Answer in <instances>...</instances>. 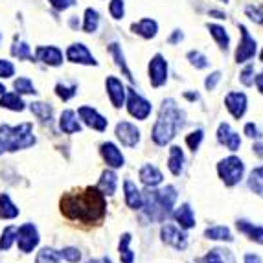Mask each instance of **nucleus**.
I'll list each match as a JSON object with an SVG mask.
<instances>
[{
  "label": "nucleus",
  "mask_w": 263,
  "mask_h": 263,
  "mask_svg": "<svg viewBox=\"0 0 263 263\" xmlns=\"http://www.w3.org/2000/svg\"><path fill=\"white\" fill-rule=\"evenodd\" d=\"M160 236H162V241L166 245H171L177 250H184L188 247V236L184 232H180L179 228L173 227V224H164L160 228Z\"/></svg>",
  "instance_id": "nucleus-10"
},
{
  "label": "nucleus",
  "mask_w": 263,
  "mask_h": 263,
  "mask_svg": "<svg viewBox=\"0 0 263 263\" xmlns=\"http://www.w3.org/2000/svg\"><path fill=\"white\" fill-rule=\"evenodd\" d=\"M33 125L30 122L21 123L17 127L11 125H0V155L13 153L18 149H26L35 144Z\"/></svg>",
  "instance_id": "nucleus-4"
},
{
  "label": "nucleus",
  "mask_w": 263,
  "mask_h": 263,
  "mask_svg": "<svg viewBox=\"0 0 263 263\" xmlns=\"http://www.w3.org/2000/svg\"><path fill=\"white\" fill-rule=\"evenodd\" d=\"M129 243H131V234H122V237H120V259H122V263H133V259H135V254L131 252V249H129Z\"/></svg>",
  "instance_id": "nucleus-34"
},
{
  "label": "nucleus",
  "mask_w": 263,
  "mask_h": 263,
  "mask_svg": "<svg viewBox=\"0 0 263 263\" xmlns=\"http://www.w3.org/2000/svg\"><path fill=\"white\" fill-rule=\"evenodd\" d=\"M140 180L147 186V188H155V186H158L160 182H162L164 177L157 166H153V164H145V166H142V170H140Z\"/></svg>",
  "instance_id": "nucleus-20"
},
{
  "label": "nucleus",
  "mask_w": 263,
  "mask_h": 263,
  "mask_svg": "<svg viewBox=\"0 0 263 263\" xmlns=\"http://www.w3.org/2000/svg\"><path fill=\"white\" fill-rule=\"evenodd\" d=\"M127 92H129V98H127L129 114L136 120H145L151 114V109H153L151 103L145 100V98H142L136 90H133V88H129Z\"/></svg>",
  "instance_id": "nucleus-7"
},
{
  "label": "nucleus",
  "mask_w": 263,
  "mask_h": 263,
  "mask_svg": "<svg viewBox=\"0 0 263 263\" xmlns=\"http://www.w3.org/2000/svg\"><path fill=\"white\" fill-rule=\"evenodd\" d=\"M199 263H236V258L228 249H212L204 258L199 259Z\"/></svg>",
  "instance_id": "nucleus-21"
},
{
  "label": "nucleus",
  "mask_w": 263,
  "mask_h": 263,
  "mask_svg": "<svg viewBox=\"0 0 263 263\" xmlns=\"http://www.w3.org/2000/svg\"><path fill=\"white\" fill-rule=\"evenodd\" d=\"M109 13L112 18H122L125 13V8H123V0H110L109 4Z\"/></svg>",
  "instance_id": "nucleus-46"
},
{
  "label": "nucleus",
  "mask_w": 263,
  "mask_h": 263,
  "mask_svg": "<svg viewBox=\"0 0 263 263\" xmlns=\"http://www.w3.org/2000/svg\"><path fill=\"white\" fill-rule=\"evenodd\" d=\"M252 151H254V153L258 155L259 158H263V142H259V144L252 145Z\"/></svg>",
  "instance_id": "nucleus-54"
},
{
  "label": "nucleus",
  "mask_w": 263,
  "mask_h": 263,
  "mask_svg": "<svg viewBox=\"0 0 263 263\" xmlns=\"http://www.w3.org/2000/svg\"><path fill=\"white\" fill-rule=\"evenodd\" d=\"M100 153L103 157V160L107 162V166L112 167V170H118L125 164V158H123L122 151L112 144V142H105V144H101L100 147Z\"/></svg>",
  "instance_id": "nucleus-15"
},
{
  "label": "nucleus",
  "mask_w": 263,
  "mask_h": 263,
  "mask_svg": "<svg viewBox=\"0 0 263 263\" xmlns=\"http://www.w3.org/2000/svg\"><path fill=\"white\" fill-rule=\"evenodd\" d=\"M59 129H61L65 135H74V133L81 131V123L76 120L74 110H65L59 118Z\"/></svg>",
  "instance_id": "nucleus-24"
},
{
  "label": "nucleus",
  "mask_w": 263,
  "mask_h": 263,
  "mask_svg": "<svg viewBox=\"0 0 263 263\" xmlns=\"http://www.w3.org/2000/svg\"><path fill=\"white\" fill-rule=\"evenodd\" d=\"M239 30H241V41H239V46L236 50V61L247 63L256 55V41L249 35V30L243 24H239Z\"/></svg>",
  "instance_id": "nucleus-11"
},
{
  "label": "nucleus",
  "mask_w": 263,
  "mask_h": 263,
  "mask_svg": "<svg viewBox=\"0 0 263 263\" xmlns=\"http://www.w3.org/2000/svg\"><path fill=\"white\" fill-rule=\"evenodd\" d=\"M116 138L122 142L125 147H135L140 142V131L136 129V125L129 122H120L116 125Z\"/></svg>",
  "instance_id": "nucleus-13"
},
{
  "label": "nucleus",
  "mask_w": 263,
  "mask_h": 263,
  "mask_svg": "<svg viewBox=\"0 0 263 263\" xmlns=\"http://www.w3.org/2000/svg\"><path fill=\"white\" fill-rule=\"evenodd\" d=\"M186 114L184 110H180L173 100H164L160 112H158V120L153 127V142L157 145H166L170 144L177 136L179 129L184 125Z\"/></svg>",
  "instance_id": "nucleus-2"
},
{
  "label": "nucleus",
  "mask_w": 263,
  "mask_h": 263,
  "mask_svg": "<svg viewBox=\"0 0 263 263\" xmlns=\"http://www.w3.org/2000/svg\"><path fill=\"white\" fill-rule=\"evenodd\" d=\"M224 105L234 118H243L247 112V96L243 92H230L224 98Z\"/></svg>",
  "instance_id": "nucleus-14"
},
{
  "label": "nucleus",
  "mask_w": 263,
  "mask_h": 263,
  "mask_svg": "<svg viewBox=\"0 0 263 263\" xmlns=\"http://www.w3.org/2000/svg\"><path fill=\"white\" fill-rule=\"evenodd\" d=\"M236 228L241 234L249 236V239H252V241H256V243H259V245H263V227H254V224L249 223V221L239 219L236 223Z\"/></svg>",
  "instance_id": "nucleus-25"
},
{
  "label": "nucleus",
  "mask_w": 263,
  "mask_h": 263,
  "mask_svg": "<svg viewBox=\"0 0 263 263\" xmlns=\"http://www.w3.org/2000/svg\"><path fill=\"white\" fill-rule=\"evenodd\" d=\"M37 59L50 66H59L63 63V53L55 46H39L35 52Z\"/></svg>",
  "instance_id": "nucleus-18"
},
{
  "label": "nucleus",
  "mask_w": 263,
  "mask_h": 263,
  "mask_svg": "<svg viewBox=\"0 0 263 263\" xmlns=\"http://www.w3.org/2000/svg\"><path fill=\"white\" fill-rule=\"evenodd\" d=\"M61 212L65 217L81 223H98L105 217L107 201L105 195L94 186L81 192L66 193L61 199Z\"/></svg>",
  "instance_id": "nucleus-1"
},
{
  "label": "nucleus",
  "mask_w": 263,
  "mask_h": 263,
  "mask_svg": "<svg viewBox=\"0 0 263 263\" xmlns=\"http://www.w3.org/2000/svg\"><path fill=\"white\" fill-rule=\"evenodd\" d=\"M116 184H118V177H116V173L110 170H105L103 173H101V179L100 182H98V190H100L103 195H114V192H116Z\"/></svg>",
  "instance_id": "nucleus-23"
},
{
  "label": "nucleus",
  "mask_w": 263,
  "mask_h": 263,
  "mask_svg": "<svg viewBox=\"0 0 263 263\" xmlns=\"http://www.w3.org/2000/svg\"><path fill=\"white\" fill-rule=\"evenodd\" d=\"M221 2H224V4H227V2H228V0H221Z\"/></svg>",
  "instance_id": "nucleus-62"
},
{
  "label": "nucleus",
  "mask_w": 263,
  "mask_h": 263,
  "mask_svg": "<svg viewBox=\"0 0 263 263\" xmlns=\"http://www.w3.org/2000/svg\"><path fill=\"white\" fill-rule=\"evenodd\" d=\"M167 167L173 175H180V171L184 167V153L179 145H173L170 149V158H167Z\"/></svg>",
  "instance_id": "nucleus-26"
},
{
  "label": "nucleus",
  "mask_w": 263,
  "mask_h": 263,
  "mask_svg": "<svg viewBox=\"0 0 263 263\" xmlns=\"http://www.w3.org/2000/svg\"><path fill=\"white\" fill-rule=\"evenodd\" d=\"M245 263H261V258L258 254H245Z\"/></svg>",
  "instance_id": "nucleus-53"
},
{
  "label": "nucleus",
  "mask_w": 263,
  "mask_h": 263,
  "mask_svg": "<svg viewBox=\"0 0 263 263\" xmlns=\"http://www.w3.org/2000/svg\"><path fill=\"white\" fill-rule=\"evenodd\" d=\"M208 30H210L212 37L217 41L219 48L221 50H227L228 44H230V37H228L227 30H224L223 26H219V24H208Z\"/></svg>",
  "instance_id": "nucleus-31"
},
{
  "label": "nucleus",
  "mask_w": 263,
  "mask_h": 263,
  "mask_svg": "<svg viewBox=\"0 0 263 263\" xmlns=\"http://www.w3.org/2000/svg\"><path fill=\"white\" fill-rule=\"evenodd\" d=\"M249 188L252 190L254 193H258L259 197H263V166L256 167V170L250 171Z\"/></svg>",
  "instance_id": "nucleus-33"
},
{
  "label": "nucleus",
  "mask_w": 263,
  "mask_h": 263,
  "mask_svg": "<svg viewBox=\"0 0 263 263\" xmlns=\"http://www.w3.org/2000/svg\"><path fill=\"white\" fill-rule=\"evenodd\" d=\"M254 83H256V87H258V90H259V92L263 94V72L258 76V78L254 79Z\"/></svg>",
  "instance_id": "nucleus-55"
},
{
  "label": "nucleus",
  "mask_w": 263,
  "mask_h": 263,
  "mask_svg": "<svg viewBox=\"0 0 263 263\" xmlns=\"http://www.w3.org/2000/svg\"><path fill=\"white\" fill-rule=\"evenodd\" d=\"M210 15L215 18H227V15H224L223 11H217V9H210Z\"/></svg>",
  "instance_id": "nucleus-56"
},
{
  "label": "nucleus",
  "mask_w": 263,
  "mask_h": 263,
  "mask_svg": "<svg viewBox=\"0 0 263 263\" xmlns=\"http://www.w3.org/2000/svg\"><path fill=\"white\" fill-rule=\"evenodd\" d=\"M149 81L155 88L162 87L167 81V63L160 53H157L149 61Z\"/></svg>",
  "instance_id": "nucleus-8"
},
{
  "label": "nucleus",
  "mask_w": 263,
  "mask_h": 263,
  "mask_svg": "<svg viewBox=\"0 0 263 263\" xmlns=\"http://www.w3.org/2000/svg\"><path fill=\"white\" fill-rule=\"evenodd\" d=\"M48 2L55 9H59V11H65V9H68L70 6L76 4V0H48Z\"/></svg>",
  "instance_id": "nucleus-50"
},
{
  "label": "nucleus",
  "mask_w": 263,
  "mask_h": 263,
  "mask_svg": "<svg viewBox=\"0 0 263 263\" xmlns=\"http://www.w3.org/2000/svg\"><path fill=\"white\" fill-rule=\"evenodd\" d=\"M30 110L35 114L39 120H43V122H50V120H52L53 109L48 105V103H41V101H37V103H31Z\"/></svg>",
  "instance_id": "nucleus-36"
},
{
  "label": "nucleus",
  "mask_w": 263,
  "mask_h": 263,
  "mask_svg": "<svg viewBox=\"0 0 263 263\" xmlns=\"http://www.w3.org/2000/svg\"><path fill=\"white\" fill-rule=\"evenodd\" d=\"M243 171H245V164H243L241 158H237V157L223 158V160L217 164V173H219L221 180H223L227 186L237 184V182L243 179Z\"/></svg>",
  "instance_id": "nucleus-5"
},
{
  "label": "nucleus",
  "mask_w": 263,
  "mask_h": 263,
  "mask_svg": "<svg viewBox=\"0 0 263 263\" xmlns=\"http://www.w3.org/2000/svg\"><path fill=\"white\" fill-rule=\"evenodd\" d=\"M18 215V208L9 199L8 193H0V219H15Z\"/></svg>",
  "instance_id": "nucleus-29"
},
{
  "label": "nucleus",
  "mask_w": 263,
  "mask_h": 263,
  "mask_svg": "<svg viewBox=\"0 0 263 263\" xmlns=\"http://www.w3.org/2000/svg\"><path fill=\"white\" fill-rule=\"evenodd\" d=\"M259 59H261V63H263V50H261V53H259Z\"/></svg>",
  "instance_id": "nucleus-61"
},
{
  "label": "nucleus",
  "mask_w": 263,
  "mask_h": 263,
  "mask_svg": "<svg viewBox=\"0 0 263 263\" xmlns=\"http://www.w3.org/2000/svg\"><path fill=\"white\" fill-rule=\"evenodd\" d=\"M85 263H101V261H98V259H88V261H85Z\"/></svg>",
  "instance_id": "nucleus-60"
},
{
  "label": "nucleus",
  "mask_w": 263,
  "mask_h": 263,
  "mask_svg": "<svg viewBox=\"0 0 263 263\" xmlns=\"http://www.w3.org/2000/svg\"><path fill=\"white\" fill-rule=\"evenodd\" d=\"M59 256H61V259H66L70 263H78L81 259V252L76 247H66V249L59 250Z\"/></svg>",
  "instance_id": "nucleus-42"
},
{
  "label": "nucleus",
  "mask_w": 263,
  "mask_h": 263,
  "mask_svg": "<svg viewBox=\"0 0 263 263\" xmlns=\"http://www.w3.org/2000/svg\"><path fill=\"white\" fill-rule=\"evenodd\" d=\"M217 140L219 144H223L224 147H228L230 151H237L241 145V138L236 131H232V127L228 123H221L217 129Z\"/></svg>",
  "instance_id": "nucleus-17"
},
{
  "label": "nucleus",
  "mask_w": 263,
  "mask_h": 263,
  "mask_svg": "<svg viewBox=\"0 0 263 263\" xmlns=\"http://www.w3.org/2000/svg\"><path fill=\"white\" fill-rule=\"evenodd\" d=\"M15 237H17V228L6 227L4 230H2V236H0V250L11 249V245L15 243Z\"/></svg>",
  "instance_id": "nucleus-38"
},
{
  "label": "nucleus",
  "mask_w": 263,
  "mask_h": 263,
  "mask_svg": "<svg viewBox=\"0 0 263 263\" xmlns=\"http://www.w3.org/2000/svg\"><path fill=\"white\" fill-rule=\"evenodd\" d=\"M131 30L135 31V33H138L140 37H144V39H153L158 31V24L153 18H142L140 22H135V24H133Z\"/></svg>",
  "instance_id": "nucleus-22"
},
{
  "label": "nucleus",
  "mask_w": 263,
  "mask_h": 263,
  "mask_svg": "<svg viewBox=\"0 0 263 263\" xmlns=\"http://www.w3.org/2000/svg\"><path fill=\"white\" fill-rule=\"evenodd\" d=\"M13 87L17 88V94H37L35 87H33V83H31L28 78H18L15 79Z\"/></svg>",
  "instance_id": "nucleus-39"
},
{
  "label": "nucleus",
  "mask_w": 263,
  "mask_h": 263,
  "mask_svg": "<svg viewBox=\"0 0 263 263\" xmlns=\"http://www.w3.org/2000/svg\"><path fill=\"white\" fill-rule=\"evenodd\" d=\"M188 61L192 63L195 68H206V66H208V59L202 55L201 52H197V50H192V52H188Z\"/></svg>",
  "instance_id": "nucleus-43"
},
{
  "label": "nucleus",
  "mask_w": 263,
  "mask_h": 263,
  "mask_svg": "<svg viewBox=\"0 0 263 263\" xmlns=\"http://www.w3.org/2000/svg\"><path fill=\"white\" fill-rule=\"evenodd\" d=\"M142 199H144V202H142L144 214L151 221H164L171 214V208L177 201V190L173 186H166L160 192L149 190L145 193V197Z\"/></svg>",
  "instance_id": "nucleus-3"
},
{
  "label": "nucleus",
  "mask_w": 263,
  "mask_h": 263,
  "mask_svg": "<svg viewBox=\"0 0 263 263\" xmlns=\"http://www.w3.org/2000/svg\"><path fill=\"white\" fill-rule=\"evenodd\" d=\"M109 52L112 53L114 61H116V66H118L120 70L123 72V76H125V78H127L129 81H135V78H133L131 70H129L127 63H125V57H123V53H122V48H120L118 44H116V43L110 44V46H109Z\"/></svg>",
  "instance_id": "nucleus-30"
},
{
  "label": "nucleus",
  "mask_w": 263,
  "mask_h": 263,
  "mask_svg": "<svg viewBox=\"0 0 263 263\" xmlns=\"http://www.w3.org/2000/svg\"><path fill=\"white\" fill-rule=\"evenodd\" d=\"M98 24H100V13L96 9L87 8L85 9V22H83V30L87 33H94L98 30Z\"/></svg>",
  "instance_id": "nucleus-35"
},
{
  "label": "nucleus",
  "mask_w": 263,
  "mask_h": 263,
  "mask_svg": "<svg viewBox=\"0 0 263 263\" xmlns=\"http://www.w3.org/2000/svg\"><path fill=\"white\" fill-rule=\"evenodd\" d=\"M239 81H241L245 87L254 85V65H247L245 68H243V72L239 74Z\"/></svg>",
  "instance_id": "nucleus-45"
},
{
  "label": "nucleus",
  "mask_w": 263,
  "mask_h": 263,
  "mask_svg": "<svg viewBox=\"0 0 263 263\" xmlns=\"http://www.w3.org/2000/svg\"><path fill=\"white\" fill-rule=\"evenodd\" d=\"M11 53H13L15 57H18V59H33V55H31V52H30V46H28L26 43L15 44L13 48H11Z\"/></svg>",
  "instance_id": "nucleus-44"
},
{
  "label": "nucleus",
  "mask_w": 263,
  "mask_h": 263,
  "mask_svg": "<svg viewBox=\"0 0 263 263\" xmlns=\"http://www.w3.org/2000/svg\"><path fill=\"white\" fill-rule=\"evenodd\" d=\"M101 263H112V261H110L109 258H103V259H101Z\"/></svg>",
  "instance_id": "nucleus-59"
},
{
  "label": "nucleus",
  "mask_w": 263,
  "mask_h": 263,
  "mask_svg": "<svg viewBox=\"0 0 263 263\" xmlns=\"http://www.w3.org/2000/svg\"><path fill=\"white\" fill-rule=\"evenodd\" d=\"M219 79H221V72H212L206 78V81H204V87H206L208 90H214V88L217 87V83H219Z\"/></svg>",
  "instance_id": "nucleus-49"
},
{
  "label": "nucleus",
  "mask_w": 263,
  "mask_h": 263,
  "mask_svg": "<svg viewBox=\"0 0 263 263\" xmlns=\"http://www.w3.org/2000/svg\"><path fill=\"white\" fill-rule=\"evenodd\" d=\"M105 85H107V94H109V98H110V103H112L116 109H120V107L125 103V87H123L122 81L116 79L114 76L107 78Z\"/></svg>",
  "instance_id": "nucleus-16"
},
{
  "label": "nucleus",
  "mask_w": 263,
  "mask_h": 263,
  "mask_svg": "<svg viewBox=\"0 0 263 263\" xmlns=\"http://www.w3.org/2000/svg\"><path fill=\"white\" fill-rule=\"evenodd\" d=\"M202 138H204V133H202V129H197V131L190 133L188 136H186V144H188V147L192 151H197L199 145H201Z\"/></svg>",
  "instance_id": "nucleus-41"
},
{
  "label": "nucleus",
  "mask_w": 263,
  "mask_h": 263,
  "mask_svg": "<svg viewBox=\"0 0 263 263\" xmlns=\"http://www.w3.org/2000/svg\"><path fill=\"white\" fill-rule=\"evenodd\" d=\"M24 105H26V103L22 101V98L18 96L17 92H4L2 98H0V107H2V109L21 112V110H24Z\"/></svg>",
  "instance_id": "nucleus-27"
},
{
  "label": "nucleus",
  "mask_w": 263,
  "mask_h": 263,
  "mask_svg": "<svg viewBox=\"0 0 263 263\" xmlns=\"http://www.w3.org/2000/svg\"><path fill=\"white\" fill-rule=\"evenodd\" d=\"M66 57H68V61L78 63V65H88V66L98 65V61L94 59V55L88 52L87 46L81 44V43H76V44H72V46H68V50H66Z\"/></svg>",
  "instance_id": "nucleus-12"
},
{
  "label": "nucleus",
  "mask_w": 263,
  "mask_h": 263,
  "mask_svg": "<svg viewBox=\"0 0 263 263\" xmlns=\"http://www.w3.org/2000/svg\"><path fill=\"white\" fill-rule=\"evenodd\" d=\"M78 114H79V118L83 120L85 125L94 129V131H105L107 125H109L105 116H101V114L98 112L96 109H92V107H87V105L79 107Z\"/></svg>",
  "instance_id": "nucleus-9"
},
{
  "label": "nucleus",
  "mask_w": 263,
  "mask_h": 263,
  "mask_svg": "<svg viewBox=\"0 0 263 263\" xmlns=\"http://www.w3.org/2000/svg\"><path fill=\"white\" fill-rule=\"evenodd\" d=\"M245 13L249 15L250 21L258 22V24H263V8H258V6H247Z\"/></svg>",
  "instance_id": "nucleus-47"
},
{
  "label": "nucleus",
  "mask_w": 263,
  "mask_h": 263,
  "mask_svg": "<svg viewBox=\"0 0 263 263\" xmlns=\"http://www.w3.org/2000/svg\"><path fill=\"white\" fill-rule=\"evenodd\" d=\"M175 221L180 224V228H193L195 227V215H193V210L190 204H182L179 210L175 212Z\"/></svg>",
  "instance_id": "nucleus-28"
},
{
  "label": "nucleus",
  "mask_w": 263,
  "mask_h": 263,
  "mask_svg": "<svg viewBox=\"0 0 263 263\" xmlns=\"http://www.w3.org/2000/svg\"><path fill=\"white\" fill-rule=\"evenodd\" d=\"M245 135L249 136V138H259V136H261V133H259V129L256 127L254 123H247V125H245Z\"/></svg>",
  "instance_id": "nucleus-51"
},
{
  "label": "nucleus",
  "mask_w": 263,
  "mask_h": 263,
  "mask_svg": "<svg viewBox=\"0 0 263 263\" xmlns=\"http://www.w3.org/2000/svg\"><path fill=\"white\" fill-rule=\"evenodd\" d=\"M76 92H78V87H76V85H72V87H66L65 83L55 85V94L61 98L63 101H68L70 98H74Z\"/></svg>",
  "instance_id": "nucleus-40"
},
{
  "label": "nucleus",
  "mask_w": 263,
  "mask_h": 263,
  "mask_svg": "<svg viewBox=\"0 0 263 263\" xmlns=\"http://www.w3.org/2000/svg\"><path fill=\"white\" fill-rule=\"evenodd\" d=\"M204 236L208 239H215V241H232L234 237L230 234L227 227H212V228H206L204 230Z\"/></svg>",
  "instance_id": "nucleus-32"
},
{
  "label": "nucleus",
  "mask_w": 263,
  "mask_h": 263,
  "mask_svg": "<svg viewBox=\"0 0 263 263\" xmlns=\"http://www.w3.org/2000/svg\"><path fill=\"white\" fill-rule=\"evenodd\" d=\"M123 192H125V204H127L129 208H133V210H138V208H142V202H144V195H142V192L138 188H136L135 182H131V180H125L123 182Z\"/></svg>",
  "instance_id": "nucleus-19"
},
{
  "label": "nucleus",
  "mask_w": 263,
  "mask_h": 263,
  "mask_svg": "<svg viewBox=\"0 0 263 263\" xmlns=\"http://www.w3.org/2000/svg\"><path fill=\"white\" fill-rule=\"evenodd\" d=\"M15 74V66L11 61H6V59H0V78H11Z\"/></svg>",
  "instance_id": "nucleus-48"
},
{
  "label": "nucleus",
  "mask_w": 263,
  "mask_h": 263,
  "mask_svg": "<svg viewBox=\"0 0 263 263\" xmlns=\"http://www.w3.org/2000/svg\"><path fill=\"white\" fill-rule=\"evenodd\" d=\"M15 241H17L18 250H21V252H24V254L31 252V250L39 245V232H37L35 224H33V223H24L22 227H18Z\"/></svg>",
  "instance_id": "nucleus-6"
},
{
  "label": "nucleus",
  "mask_w": 263,
  "mask_h": 263,
  "mask_svg": "<svg viewBox=\"0 0 263 263\" xmlns=\"http://www.w3.org/2000/svg\"><path fill=\"white\" fill-rule=\"evenodd\" d=\"M182 39H184V33H182L180 30H175L173 33H171L170 39H167V43H170V44H177V43H180Z\"/></svg>",
  "instance_id": "nucleus-52"
},
{
  "label": "nucleus",
  "mask_w": 263,
  "mask_h": 263,
  "mask_svg": "<svg viewBox=\"0 0 263 263\" xmlns=\"http://www.w3.org/2000/svg\"><path fill=\"white\" fill-rule=\"evenodd\" d=\"M61 261V256H59V252L53 249H50V247H44V249H41V252L37 254L35 258V263H59Z\"/></svg>",
  "instance_id": "nucleus-37"
},
{
  "label": "nucleus",
  "mask_w": 263,
  "mask_h": 263,
  "mask_svg": "<svg viewBox=\"0 0 263 263\" xmlns=\"http://www.w3.org/2000/svg\"><path fill=\"white\" fill-rule=\"evenodd\" d=\"M184 98H188V100L195 101V100H199V94L197 92H184Z\"/></svg>",
  "instance_id": "nucleus-57"
},
{
  "label": "nucleus",
  "mask_w": 263,
  "mask_h": 263,
  "mask_svg": "<svg viewBox=\"0 0 263 263\" xmlns=\"http://www.w3.org/2000/svg\"><path fill=\"white\" fill-rule=\"evenodd\" d=\"M6 92V87H4V85H2V83H0V96H2V94H4Z\"/></svg>",
  "instance_id": "nucleus-58"
}]
</instances>
